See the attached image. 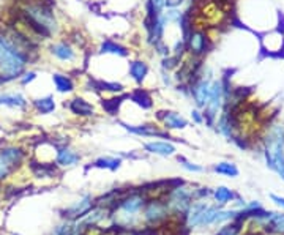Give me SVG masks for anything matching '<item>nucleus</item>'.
I'll use <instances>...</instances> for the list:
<instances>
[{
	"instance_id": "nucleus-35",
	"label": "nucleus",
	"mask_w": 284,
	"mask_h": 235,
	"mask_svg": "<svg viewBox=\"0 0 284 235\" xmlns=\"http://www.w3.org/2000/svg\"><path fill=\"white\" fill-rule=\"evenodd\" d=\"M35 79H37V73H35V71L24 73V75L21 76V84H22V85H27V84H30V82H34Z\"/></svg>"
},
{
	"instance_id": "nucleus-27",
	"label": "nucleus",
	"mask_w": 284,
	"mask_h": 235,
	"mask_svg": "<svg viewBox=\"0 0 284 235\" xmlns=\"http://www.w3.org/2000/svg\"><path fill=\"white\" fill-rule=\"evenodd\" d=\"M166 0H147L145 10H147V19H155L166 10Z\"/></svg>"
},
{
	"instance_id": "nucleus-8",
	"label": "nucleus",
	"mask_w": 284,
	"mask_h": 235,
	"mask_svg": "<svg viewBox=\"0 0 284 235\" xmlns=\"http://www.w3.org/2000/svg\"><path fill=\"white\" fill-rule=\"evenodd\" d=\"M226 93H227V85L224 79H213L212 88H210V96L208 103L205 104V108L202 109L204 114V121L208 125H215L216 118L220 117V114L224 111L226 106Z\"/></svg>"
},
{
	"instance_id": "nucleus-29",
	"label": "nucleus",
	"mask_w": 284,
	"mask_h": 235,
	"mask_svg": "<svg viewBox=\"0 0 284 235\" xmlns=\"http://www.w3.org/2000/svg\"><path fill=\"white\" fill-rule=\"evenodd\" d=\"M120 163L122 161L119 158H112V157H103V158H98L93 163L95 167H100V169H109V171H116V169L120 167Z\"/></svg>"
},
{
	"instance_id": "nucleus-37",
	"label": "nucleus",
	"mask_w": 284,
	"mask_h": 235,
	"mask_svg": "<svg viewBox=\"0 0 284 235\" xmlns=\"http://www.w3.org/2000/svg\"><path fill=\"white\" fill-rule=\"evenodd\" d=\"M186 0H166V6L167 8H180Z\"/></svg>"
},
{
	"instance_id": "nucleus-10",
	"label": "nucleus",
	"mask_w": 284,
	"mask_h": 235,
	"mask_svg": "<svg viewBox=\"0 0 284 235\" xmlns=\"http://www.w3.org/2000/svg\"><path fill=\"white\" fill-rule=\"evenodd\" d=\"M183 38L186 43V54L191 57L202 59L210 49V38L204 29L191 27Z\"/></svg>"
},
{
	"instance_id": "nucleus-24",
	"label": "nucleus",
	"mask_w": 284,
	"mask_h": 235,
	"mask_svg": "<svg viewBox=\"0 0 284 235\" xmlns=\"http://www.w3.org/2000/svg\"><path fill=\"white\" fill-rule=\"evenodd\" d=\"M34 108L37 109L38 114L46 116V114H51V112L55 111V100L52 95H47L43 96V98H38L34 100Z\"/></svg>"
},
{
	"instance_id": "nucleus-20",
	"label": "nucleus",
	"mask_w": 284,
	"mask_h": 235,
	"mask_svg": "<svg viewBox=\"0 0 284 235\" xmlns=\"http://www.w3.org/2000/svg\"><path fill=\"white\" fill-rule=\"evenodd\" d=\"M52 84L57 93H73L76 88V82L67 73H54L52 75Z\"/></svg>"
},
{
	"instance_id": "nucleus-34",
	"label": "nucleus",
	"mask_w": 284,
	"mask_h": 235,
	"mask_svg": "<svg viewBox=\"0 0 284 235\" xmlns=\"http://www.w3.org/2000/svg\"><path fill=\"white\" fill-rule=\"evenodd\" d=\"M161 80H163V84H164L166 87H170V85H172V84L175 82L172 73L164 71V70H161Z\"/></svg>"
},
{
	"instance_id": "nucleus-28",
	"label": "nucleus",
	"mask_w": 284,
	"mask_h": 235,
	"mask_svg": "<svg viewBox=\"0 0 284 235\" xmlns=\"http://www.w3.org/2000/svg\"><path fill=\"white\" fill-rule=\"evenodd\" d=\"M95 90L109 92V93H123L125 92V85L117 82V80H100V82L96 84Z\"/></svg>"
},
{
	"instance_id": "nucleus-5",
	"label": "nucleus",
	"mask_w": 284,
	"mask_h": 235,
	"mask_svg": "<svg viewBox=\"0 0 284 235\" xmlns=\"http://www.w3.org/2000/svg\"><path fill=\"white\" fill-rule=\"evenodd\" d=\"M262 150L267 164L284 178V125L269 123L262 133Z\"/></svg>"
},
{
	"instance_id": "nucleus-2",
	"label": "nucleus",
	"mask_w": 284,
	"mask_h": 235,
	"mask_svg": "<svg viewBox=\"0 0 284 235\" xmlns=\"http://www.w3.org/2000/svg\"><path fill=\"white\" fill-rule=\"evenodd\" d=\"M22 21L38 38H49L60 32L54 10L44 2H29L22 8Z\"/></svg>"
},
{
	"instance_id": "nucleus-9",
	"label": "nucleus",
	"mask_w": 284,
	"mask_h": 235,
	"mask_svg": "<svg viewBox=\"0 0 284 235\" xmlns=\"http://www.w3.org/2000/svg\"><path fill=\"white\" fill-rule=\"evenodd\" d=\"M169 208L166 205L164 200L161 199H150L147 200L144 210H142V221L145 224V228H160L169 220Z\"/></svg>"
},
{
	"instance_id": "nucleus-26",
	"label": "nucleus",
	"mask_w": 284,
	"mask_h": 235,
	"mask_svg": "<svg viewBox=\"0 0 284 235\" xmlns=\"http://www.w3.org/2000/svg\"><path fill=\"white\" fill-rule=\"evenodd\" d=\"M213 171L220 175H224V177H231V178H235L239 177V167L235 166L231 161H221V163H216L213 166Z\"/></svg>"
},
{
	"instance_id": "nucleus-23",
	"label": "nucleus",
	"mask_w": 284,
	"mask_h": 235,
	"mask_svg": "<svg viewBox=\"0 0 284 235\" xmlns=\"http://www.w3.org/2000/svg\"><path fill=\"white\" fill-rule=\"evenodd\" d=\"M0 106L5 108H13V109H22L27 106V100L24 98L21 93H0Z\"/></svg>"
},
{
	"instance_id": "nucleus-6",
	"label": "nucleus",
	"mask_w": 284,
	"mask_h": 235,
	"mask_svg": "<svg viewBox=\"0 0 284 235\" xmlns=\"http://www.w3.org/2000/svg\"><path fill=\"white\" fill-rule=\"evenodd\" d=\"M194 200H196V190L188 183H178L166 191L164 202L170 215L185 218Z\"/></svg>"
},
{
	"instance_id": "nucleus-36",
	"label": "nucleus",
	"mask_w": 284,
	"mask_h": 235,
	"mask_svg": "<svg viewBox=\"0 0 284 235\" xmlns=\"http://www.w3.org/2000/svg\"><path fill=\"white\" fill-rule=\"evenodd\" d=\"M191 118L196 121V123H204V114H202L201 109H194L191 112Z\"/></svg>"
},
{
	"instance_id": "nucleus-4",
	"label": "nucleus",
	"mask_w": 284,
	"mask_h": 235,
	"mask_svg": "<svg viewBox=\"0 0 284 235\" xmlns=\"http://www.w3.org/2000/svg\"><path fill=\"white\" fill-rule=\"evenodd\" d=\"M239 215L240 212H235V210H223L215 205H207L202 200H194L188 213L185 215V224L188 229L208 228V226L239 220Z\"/></svg>"
},
{
	"instance_id": "nucleus-19",
	"label": "nucleus",
	"mask_w": 284,
	"mask_h": 235,
	"mask_svg": "<svg viewBox=\"0 0 284 235\" xmlns=\"http://www.w3.org/2000/svg\"><path fill=\"white\" fill-rule=\"evenodd\" d=\"M81 161V155L75 150L68 147V145H62L55 150V163L57 166H62V167H71V166H76Z\"/></svg>"
},
{
	"instance_id": "nucleus-21",
	"label": "nucleus",
	"mask_w": 284,
	"mask_h": 235,
	"mask_svg": "<svg viewBox=\"0 0 284 235\" xmlns=\"http://www.w3.org/2000/svg\"><path fill=\"white\" fill-rule=\"evenodd\" d=\"M129 133H133V134H137V136H144V137H167V131L164 129H161L160 126L157 125H123Z\"/></svg>"
},
{
	"instance_id": "nucleus-18",
	"label": "nucleus",
	"mask_w": 284,
	"mask_h": 235,
	"mask_svg": "<svg viewBox=\"0 0 284 235\" xmlns=\"http://www.w3.org/2000/svg\"><path fill=\"white\" fill-rule=\"evenodd\" d=\"M144 150L157 157H174L177 147L169 141H150L144 144Z\"/></svg>"
},
{
	"instance_id": "nucleus-13",
	"label": "nucleus",
	"mask_w": 284,
	"mask_h": 235,
	"mask_svg": "<svg viewBox=\"0 0 284 235\" xmlns=\"http://www.w3.org/2000/svg\"><path fill=\"white\" fill-rule=\"evenodd\" d=\"M262 47L267 54H281L284 51V34L281 30L267 32L261 39Z\"/></svg>"
},
{
	"instance_id": "nucleus-1",
	"label": "nucleus",
	"mask_w": 284,
	"mask_h": 235,
	"mask_svg": "<svg viewBox=\"0 0 284 235\" xmlns=\"http://www.w3.org/2000/svg\"><path fill=\"white\" fill-rule=\"evenodd\" d=\"M34 39L19 30L0 32V80L21 78L30 62Z\"/></svg>"
},
{
	"instance_id": "nucleus-3",
	"label": "nucleus",
	"mask_w": 284,
	"mask_h": 235,
	"mask_svg": "<svg viewBox=\"0 0 284 235\" xmlns=\"http://www.w3.org/2000/svg\"><path fill=\"white\" fill-rule=\"evenodd\" d=\"M147 204V196L142 191H131L120 197L111 212V220L116 228L123 231L136 228L142 220V210Z\"/></svg>"
},
{
	"instance_id": "nucleus-17",
	"label": "nucleus",
	"mask_w": 284,
	"mask_h": 235,
	"mask_svg": "<svg viewBox=\"0 0 284 235\" xmlns=\"http://www.w3.org/2000/svg\"><path fill=\"white\" fill-rule=\"evenodd\" d=\"M93 207V199L92 196H82L79 200H76L75 204L70 205L67 210H65V216L68 218V220H81L85 213H88Z\"/></svg>"
},
{
	"instance_id": "nucleus-14",
	"label": "nucleus",
	"mask_w": 284,
	"mask_h": 235,
	"mask_svg": "<svg viewBox=\"0 0 284 235\" xmlns=\"http://www.w3.org/2000/svg\"><path fill=\"white\" fill-rule=\"evenodd\" d=\"M65 106H68L73 116L81 117V118H88L96 114V109L93 104L90 101H87L85 98H82V96H75V98L70 100L68 104H65Z\"/></svg>"
},
{
	"instance_id": "nucleus-32",
	"label": "nucleus",
	"mask_w": 284,
	"mask_h": 235,
	"mask_svg": "<svg viewBox=\"0 0 284 235\" xmlns=\"http://www.w3.org/2000/svg\"><path fill=\"white\" fill-rule=\"evenodd\" d=\"M269 232H272V234H277V235H284V215H283V213L280 215L278 220L270 226Z\"/></svg>"
},
{
	"instance_id": "nucleus-31",
	"label": "nucleus",
	"mask_w": 284,
	"mask_h": 235,
	"mask_svg": "<svg viewBox=\"0 0 284 235\" xmlns=\"http://www.w3.org/2000/svg\"><path fill=\"white\" fill-rule=\"evenodd\" d=\"M178 161H180V164H182V167L185 169V171H188V172H204V167L196 164V163H191V161L185 159V158H180Z\"/></svg>"
},
{
	"instance_id": "nucleus-38",
	"label": "nucleus",
	"mask_w": 284,
	"mask_h": 235,
	"mask_svg": "<svg viewBox=\"0 0 284 235\" xmlns=\"http://www.w3.org/2000/svg\"><path fill=\"white\" fill-rule=\"evenodd\" d=\"M270 199H272L278 207H281V208L284 210V197L278 196V194H270Z\"/></svg>"
},
{
	"instance_id": "nucleus-12",
	"label": "nucleus",
	"mask_w": 284,
	"mask_h": 235,
	"mask_svg": "<svg viewBox=\"0 0 284 235\" xmlns=\"http://www.w3.org/2000/svg\"><path fill=\"white\" fill-rule=\"evenodd\" d=\"M49 52L57 60L65 63H75L78 60V49L68 39H60L49 46Z\"/></svg>"
},
{
	"instance_id": "nucleus-22",
	"label": "nucleus",
	"mask_w": 284,
	"mask_h": 235,
	"mask_svg": "<svg viewBox=\"0 0 284 235\" xmlns=\"http://www.w3.org/2000/svg\"><path fill=\"white\" fill-rule=\"evenodd\" d=\"M98 54L101 55H114V57H128L129 51L120 43L114 41V39H104L98 47Z\"/></svg>"
},
{
	"instance_id": "nucleus-25",
	"label": "nucleus",
	"mask_w": 284,
	"mask_h": 235,
	"mask_svg": "<svg viewBox=\"0 0 284 235\" xmlns=\"http://www.w3.org/2000/svg\"><path fill=\"white\" fill-rule=\"evenodd\" d=\"M235 197V193L232 190H229L227 186H218V188L213 191V199L218 205H226L229 204V202H232Z\"/></svg>"
},
{
	"instance_id": "nucleus-30",
	"label": "nucleus",
	"mask_w": 284,
	"mask_h": 235,
	"mask_svg": "<svg viewBox=\"0 0 284 235\" xmlns=\"http://www.w3.org/2000/svg\"><path fill=\"white\" fill-rule=\"evenodd\" d=\"M131 100H133L136 104L142 106L144 109H149V108L152 106V100H150L149 93L145 92V90H141V88H137V90H134V92L131 93Z\"/></svg>"
},
{
	"instance_id": "nucleus-11",
	"label": "nucleus",
	"mask_w": 284,
	"mask_h": 235,
	"mask_svg": "<svg viewBox=\"0 0 284 235\" xmlns=\"http://www.w3.org/2000/svg\"><path fill=\"white\" fill-rule=\"evenodd\" d=\"M24 158L26 153L19 147H5L0 150V180L10 177L22 164Z\"/></svg>"
},
{
	"instance_id": "nucleus-15",
	"label": "nucleus",
	"mask_w": 284,
	"mask_h": 235,
	"mask_svg": "<svg viewBox=\"0 0 284 235\" xmlns=\"http://www.w3.org/2000/svg\"><path fill=\"white\" fill-rule=\"evenodd\" d=\"M149 63L142 59H133L128 62V78L133 80L136 85H142L144 80L149 76Z\"/></svg>"
},
{
	"instance_id": "nucleus-16",
	"label": "nucleus",
	"mask_w": 284,
	"mask_h": 235,
	"mask_svg": "<svg viewBox=\"0 0 284 235\" xmlns=\"http://www.w3.org/2000/svg\"><path fill=\"white\" fill-rule=\"evenodd\" d=\"M160 120L163 123V128L166 131H175V129H185L190 125V121L186 120L182 114H178L175 111H164L160 112Z\"/></svg>"
},
{
	"instance_id": "nucleus-7",
	"label": "nucleus",
	"mask_w": 284,
	"mask_h": 235,
	"mask_svg": "<svg viewBox=\"0 0 284 235\" xmlns=\"http://www.w3.org/2000/svg\"><path fill=\"white\" fill-rule=\"evenodd\" d=\"M213 79H215L213 70L210 68L208 65L202 63L196 78H194L193 82L188 85V92L191 95V98H193L194 104H196V108L201 109V111L204 109L205 104L208 103L210 88H212Z\"/></svg>"
},
{
	"instance_id": "nucleus-33",
	"label": "nucleus",
	"mask_w": 284,
	"mask_h": 235,
	"mask_svg": "<svg viewBox=\"0 0 284 235\" xmlns=\"http://www.w3.org/2000/svg\"><path fill=\"white\" fill-rule=\"evenodd\" d=\"M240 231H242V228L239 224H229V226L221 228L216 235H240Z\"/></svg>"
}]
</instances>
